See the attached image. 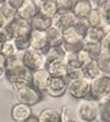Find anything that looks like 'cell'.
<instances>
[{
	"instance_id": "c3c4849f",
	"label": "cell",
	"mask_w": 110,
	"mask_h": 122,
	"mask_svg": "<svg viewBox=\"0 0 110 122\" xmlns=\"http://www.w3.org/2000/svg\"><path fill=\"white\" fill-rule=\"evenodd\" d=\"M108 1H109V2H110V0H108Z\"/></svg>"
},
{
	"instance_id": "484cf974",
	"label": "cell",
	"mask_w": 110,
	"mask_h": 122,
	"mask_svg": "<svg viewBox=\"0 0 110 122\" xmlns=\"http://www.w3.org/2000/svg\"><path fill=\"white\" fill-rule=\"evenodd\" d=\"M44 54H45L46 63H49L51 61L59 60V59H65L66 53L64 52L62 45H60V46H49V48L44 52Z\"/></svg>"
},
{
	"instance_id": "8fae6325",
	"label": "cell",
	"mask_w": 110,
	"mask_h": 122,
	"mask_svg": "<svg viewBox=\"0 0 110 122\" xmlns=\"http://www.w3.org/2000/svg\"><path fill=\"white\" fill-rule=\"evenodd\" d=\"M50 80H51V75L49 74L46 68L33 71V86L38 89L42 93H46Z\"/></svg>"
},
{
	"instance_id": "d590c367",
	"label": "cell",
	"mask_w": 110,
	"mask_h": 122,
	"mask_svg": "<svg viewBox=\"0 0 110 122\" xmlns=\"http://www.w3.org/2000/svg\"><path fill=\"white\" fill-rule=\"evenodd\" d=\"M101 13L104 15V17L107 20H110V2L108 1L105 5L103 6V8L101 9Z\"/></svg>"
},
{
	"instance_id": "7402d4cb",
	"label": "cell",
	"mask_w": 110,
	"mask_h": 122,
	"mask_svg": "<svg viewBox=\"0 0 110 122\" xmlns=\"http://www.w3.org/2000/svg\"><path fill=\"white\" fill-rule=\"evenodd\" d=\"M30 25L33 30H37V31H46L52 25V20L45 17L42 14H37L33 20L30 21Z\"/></svg>"
},
{
	"instance_id": "83f0119b",
	"label": "cell",
	"mask_w": 110,
	"mask_h": 122,
	"mask_svg": "<svg viewBox=\"0 0 110 122\" xmlns=\"http://www.w3.org/2000/svg\"><path fill=\"white\" fill-rule=\"evenodd\" d=\"M15 45V47L19 53H24L27 50L30 48V39H29V35L28 36H20L12 39Z\"/></svg>"
},
{
	"instance_id": "f1b7e54d",
	"label": "cell",
	"mask_w": 110,
	"mask_h": 122,
	"mask_svg": "<svg viewBox=\"0 0 110 122\" xmlns=\"http://www.w3.org/2000/svg\"><path fill=\"white\" fill-rule=\"evenodd\" d=\"M96 62L102 71V74L110 76V54L101 53V55L96 59Z\"/></svg>"
},
{
	"instance_id": "ee69618b",
	"label": "cell",
	"mask_w": 110,
	"mask_h": 122,
	"mask_svg": "<svg viewBox=\"0 0 110 122\" xmlns=\"http://www.w3.org/2000/svg\"><path fill=\"white\" fill-rule=\"evenodd\" d=\"M69 122H80V121H78V120H69Z\"/></svg>"
},
{
	"instance_id": "836d02e7",
	"label": "cell",
	"mask_w": 110,
	"mask_h": 122,
	"mask_svg": "<svg viewBox=\"0 0 110 122\" xmlns=\"http://www.w3.org/2000/svg\"><path fill=\"white\" fill-rule=\"evenodd\" d=\"M101 51L102 53H108L110 54V34H105L103 39L101 41Z\"/></svg>"
},
{
	"instance_id": "e0dca14e",
	"label": "cell",
	"mask_w": 110,
	"mask_h": 122,
	"mask_svg": "<svg viewBox=\"0 0 110 122\" xmlns=\"http://www.w3.org/2000/svg\"><path fill=\"white\" fill-rule=\"evenodd\" d=\"M38 2V1H37ZM38 13L44 15L48 19H53L55 15L58 13V6L56 0H44L38 2Z\"/></svg>"
},
{
	"instance_id": "9a60e30c",
	"label": "cell",
	"mask_w": 110,
	"mask_h": 122,
	"mask_svg": "<svg viewBox=\"0 0 110 122\" xmlns=\"http://www.w3.org/2000/svg\"><path fill=\"white\" fill-rule=\"evenodd\" d=\"M93 10L89 0H76L72 8V13L76 20H87L88 15Z\"/></svg>"
},
{
	"instance_id": "f35d334b",
	"label": "cell",
	"mask_w": 110,
	"mask_h": 122,
	"mask_svg": "<svg viewBox=\"0 0 110 122\" xmlns=\"http://www.w3.org/2000/svg\"><path fill=\"white\" fill-rule=\"evenodd\" d=\"M23 122H40L38 121V115H35V114H31V115L28 117L27 120H24Z\"/></svg>"
},
{
	"instance_id": "74e56055",
	"label": "cell",
	"mask_w": 110,
	"mask_h": 122,
	"mask_svg": "<svg viewBox=\"0 0 110 122\" xmlns=\"http://www.w3.org/2000/svg\"><path fill=\"white\" fill-rule=\"evenodd\" d=\"M98 104H100V105H101L102 107H104V108H105V109H107V111H108V112L110 113V95L108 96V97H107V98H105L104 100H102V102H98Z\"/></svg>"
},
{
	"instance_id": "cb8c5ba5",
	"label": "cell",
	"mask_w": 110,
	"mask_h": 122,
	"mask_svg": "<svg viewBox=\"0 0 110 122\" xmlns=\"http://www.w3.org/2000/svg\"><path fill=\"white\" fill-rule=\"evenodd\" d=\"M87 23L89 24V27H96V28H103L107 19L104 17V15L101 13V10L97 9H93L90 14L87 17Z\"/></svg>"
},
{
	"instance_id": "ffe728a7",
	"label": "cell",
	"mask_w": 110,
	"mask_h": 122,
	"mask_svg": "<svg viewBox=\"0 0 110 122\" xmlns=\"http://www.w3.org/2000/svg\"><path fill=\"white\" fill-rule=\"evenodd\" d=\"M15 17H16V9L13 8L11 5L5 4L0 8V29L5 28Z\"/></svg>"
},
{
	"instance_id": "4fadbf2b",
	"label": "cell",
	"mask_w": 110,
	"mask_h": 122,
	"mask_svg": "<svg viewBox=\"0 0 110 122\" xmlns=\"http://www.w3.org/2000/svg\"><path fill=\"white\" fill-rule=\"evenodd\" d=\"M31 114H33L31 107L19 102L14 104L11 108V117L14 122H23Z\"/></svg>"
},
{
	"instance_id": "ba28073f",
	"label": "cell",
	"mask_w": 110,
	"mask_h": 122,
	"mask_svg": "<svg viewBox=\"0 0 110 122\" xmlns=\"http://www.w3.org/2000/svg\"><path fill=\"white\" fill-rule=\"evenodd\" d=\"M67 78L64 77H51L46 89V93L52 98H62L67 92Z\"/></svg>"
},
{
	"instance_id": "44dd1931",
	"label": "cell",
	"mask_w": 110,
	"mask_h": 122,
	"mask_svg": "<svg viewBox=\"0 0 110 122\" xmlns=\"http://www.w3.org/2000/svg\"><path fill=\"white\" fill-rule=\"evenodd\" d=\"M46 38H48L49 46H60L63 44V30L59 28L51 25L45 31Z\"/></svg>"
},
{
	"instance_id": "f546056e",
	"label": "cell",
	"mask_w": 110,
	"mask_h": 122,
	"mask_svg": "<svg viewBox=\"0 0 110 122\" xmlns=\"http://www.w3.org/2000/svg\"><path fill=\"white\" fill-rule=\"evenodd\" d=\"M65 62L67 65V68H75V69H81L83 67L82 62L80 61L78 53H69L65 55Z\"/></svg>"
},
{
	"instance_id": "30bf717a",
	"label": "cell",
	"mask_w": 110,
	"mask_h": 122,
	"mask_svg": "<svg viewBox=\"0 0 110 122\" xmlns=\"http://www.w3.org/2000/svg\"><path fill=\"white\" fill-rule=\"evenodd\" d=\"M75 22L76 19L72 12H58L52 19V25L59 28L60 30H65L73 27Z\"/></svg>"
},
{
	"instance_id": "52a82bcc",
	"label": "cell",
	"mask_w": 110,
	"mask_h": 122,
	"mask_svg": "<svg viewBox=\"0 0 110 122\" xmlns=\"http://www.w3.org/2000/svg\"><path fill=\"white\" fill-rule=\"evenodd\" d=\"M6 31L8 32L9 37L14 39L16 37H20V36H28L31 32V25H30V22H28L26 20H22L20 17H15L12 22H9L6 27Z\"/></svg>"
},
{
	"instance_id": "9c48e42d",
	"label": "cell",
	"mask_w": 110,
	"mask_h": 122,
	"mask_svg": "<svg viewBox=\"0 0 110 122\" xmlns=\"http://www.w3.org/2000/svg\"><path fill=\"white\" fill-rule=\"evenodd\" d=\"M38 14V2L36 0H24L23 4L16 9V16L28 22Z\"/></svg>"
},
{
	"instance_id": "e575fe53",
	"label": "cell",
	"mask_w": 110,
	"mask_h": 122,
	"mask_svg": "<svg viewBox=\"0 0 110 122\" xmlns=\"http://www.w3.org/2000/svg\"><path fill=\"white\" fill-rule=\"evenodd\" d=\"M90 6L93 9H97V10H101L103 6L108 2V0H89Z\"/></svg>"
},
{
	"instance_id": "5bb4252c",
	"label": "cell",
	"mask_w": 110,
	"mask_h": 122,
	"mask_svg": "<svg viewBox=\"0 0 110 122\" xmlns=\"http://www.w3.org/2000/svg\"><path fill=\"white\" fill-rule=\"evenodd\" d=\"M46 70L49 74L51 75V77H64L66 78L67 75V65L65 62V59H59L46 63Z\"/></svg>"
},
{
	"instance_id": "8d00e7d4",
	"label": "cell",
	"mask_w": 110,
	"mask_h": 122,
	"mask_svg": "<svg viewBox=\"0 0 110 122\" xmlns=\"http://www.w3.org/2000/svg\"><path fill=\"white\" fill-rule=\"evenodd\" d=\"M23 1H24V0H7V4L11 5V6L13 7V8H15V9H17V8L23 4Z\"/></svg>"
},
{
	"instance_id": "b9f144b4",
	"label": "cell",
	"mask_w": 110,
	"mask_h": 122,
	"mask_svg": "<svg viewBox=\"0 0 110 122\" xmlns=\"http://www.w3.org/2000/svg\"><path fill=\"white\" fill-rule=\"evenodd\" d=\"M5 77V69H0V78Z\"/></svg>"
},
{
	"instance_id": "6da1fadb",
	"label": "cell",
	"mask_w": 110,
	"mask_h": 122,
	"mask_svg": "<svg viewBox=\"0 0 110 122\" xmlns=\"http://www.w3.org/2000/svg\"><path fill=\"white\" fill-rule=\"evenodd\" d=\"M110 95V76L101 75L95 80L90 81L89 99L96 102H101Z\"/></svg>"
},
{
	"instance_id": "8992f818",
	"label": "cell",
	"mask_w": 110,
	"mask_h": 122,
	"mask_svg": "<svg viewBox=\"0 0 110 122\" xmlns=\"http://www.w3.org/2000/svg\"><path fill=\"white\" fill-rule=\"evenodd\" d=\"M17 95V100L19 102H22L24 105H28L30 107H33L35 105H37L38 102L43 100L44 93H42L38 89H36L33 85H29L26 88H22L16 91Z\"/></svg>"
},
{
	"instance_id": "60d3db41",
	"label": "cell",
	"mask_w": 110,
	"mask_h": 122,
	"mask_svg": "<svg viewBox=\"0 0 110 122\" xmlns=\"http://www.w3.org/2000/svg\"><path fill=\"white\" fill-rule=\"evenodd\" d=\"M103 30L105 34H110V20H107V22H105V24L103 27Z\"/></svg>"
},
{
	"instance_id": "d4e9b609",
	"label": "cell",
	"mask_w": 110,
	"mask_h": 122,
	"mask_svg": "<svg viewBox=\"0 0 110 122\" xmlns=\"http://www.w3.org/2000/svg\"><path fill=\"white\" fill-rule=\"evenodd\" d=\"M104 32L103 28H96V27H89L87 32L85 35V41H92V43H101L103 39Z\"/></svg>"
},
{
	"instance_id": "3957f363",
	"label": "cell",
	"mask_w": 110,
	"mask_h": 122,
	"mask_svg": "<svg viewBox=\"0 0 110 122\" xmlns=\"http://www.w3.org/2000/svg\"><path fill=\"white\" fill-rule=\"evenodd\" d=\"M100 113V104L90 99H83L79 104L76 114L81 122H89L97 120Z\"/></svg>"
},
{
	"instance_id": "4316f807",
	"label": "cell",
	"mask_w": 110,
	"mask_h": 122,
	"mask_svg": "<svg viewBox=\"0 0 110 122\" xmlns=\"http://www.w3.org/2000/svg\"><path fill=\"white\" fill-rule=\"evenodd\" d=\"M82 50L89 55L92 60H96L101 55V44L100 43H92V41H83Z\"/></svg>"
},
{
	"instance_id": "d6a6232c",
	"label": "cell",
	"mask_w": 110,
	"mask_h": 122,
	"mask_svg": "<svg viewBox=\"0 0 110 122\" xmlns=\"http://www.w3.org/2000/svg\"><path fill=\"white\" fill-rule=\"evenodd\" d=\"M67 81H73V80H79L83 78L82 68L81 69H75V68H69L67 69V75H66Z\"/></svg>"
},
{
	"instance_id": "7a4b0ae2",
	"label": "cell",
	"mask_w": 110,
	"mask_h": 122,
	"mask_svg": "<svg viewBox=\"0 0 110 122\" xmlns=\"http://www.w3.org/2000/svg\"><path fill=\"white\" fill-rule=\"evenodd\" d=\"M22 61L24 67L31 73L46 67V59L43 51L29 48L24 53H22Z\"/></svg>"
},
{
	"instance_id": "7dc6e473",
	"label": "cell",
	"mask_w": 110,
	"mask_h": 122,
	"mask_svg": "<svg viewBox=\"0 0 110 122\" xmlns=\"http://www.w3.org/2000/svg\"><path fill=\"white\" fill-rule=\"evenodd\" d=\"M36 1H38V2H40V1H44V0H36Z\"/></svg>"
},
{
	"instance_id": "bcb514c9",
	"label": "cell",
	"mask_w": 110,
	"mask_h": 122,
	"mask_svg": "<svg viewBox=\"0 0 110 122\" xmlns=\"http://www.w3.org/2000/svg\"><path fill=\"white\" fill-rule=\"evenodd\" d=\"M1 45H2V44H1V41H0V51H1Z\"/></svg>"
},
{
	"instance_id": "7c38bea8",
	"label": "cell",
	"mask_w": 110,
	"mask_h": 122,
	"mask_svg": "<svg viewBox=\"0 0 110 122\" xmlns=\"http://www.w3.org/2000/svg\"><path fill=\"white\" fill-rule=\"evenodd\" d=\"M29 39H30V48L43 51V52H45L49 48V43L45 31L31 30V32L29 35Z\"/></svg>"
},
{
	"instance_id": "277c9868",
	"label": "cell",
	"mask_w": 110,
	"mask_h": 122,
	"mask_svg": "<svg viewBox=\"0 0 110 122\" xmlns=\"http://www.w3.org/2000/svg\"><path fill=\"white\" fill-rule=\"evenodd\" d=\"M5 78L15 91L29 86V85H33V73L30 70H28L26 67L19 71H15L13 74L5 75Z\"/></svg>"
},
{
	"instance_id": "5b68a950",
	"label": "cell",
	"mask_w": 110,
	"mask_h": 122,
	"mask_svg": "<svg viewBox=\"0 0 110 122\" xmlns=\"http://www.w3.org/2000/svg\"><path fill=\"white\" fill-rule=\"evenodd\" d=\"M89 86L90 81H88L85 77L79 80H73V81H69L67 92L72 98L78 100H83L87 99L89 96Z\"/></svg>"
},
{
	"instance_id": "ab89813d",
	"label": "cell",
	"mask_w": 110,
	"mask_h": 122,
	"mask_svg": "<svg viewBox=\"0 0 110 122\" xmlns=\"http://www.w3.org/2000/svg\"><path fill=\"white\" fill-rule=\"evenodd\" d=\"M6 66V56L0 53V69H5Z\"/></svg>"
},
{
	"instance_id": "ac0fdd59",
	"label": "cell",
	"mask_w": 110,
	"mask_h": 122,
	"mask_svg": "<svg viewBox=\"0 0 110 122\" xmlns=\"http://www.w3.org/2000/svg\"><path fill=\"white\" fill-rule=\"evenodd\" d=\"M24 68L23 61H22V53L6 58V66H5V75L13 74L15 71H19Z\"/></svg>"
},
{
	"instance_id": "f6af8a7d",
	"label": "cell",
	"mask_w": 110,
	"mask_h": 122,
	"mask_svg": "<svg viewBox=\"0 0 110 122\" xmlns=\"http://www.w3.org/2000/svg\"><path fill=\"white\" fill-rule=\"evenodd\" d=\"M89 122H100L98 120H93V121H89Z\"/></svg>"
},
{
	"instance_id": "603a6c76",
	"label": "cell",
	"mask_w": 110,
	"mask_h": 122,
	"mask_svg": "<svg viewBox=\"0 0 110 122\" xmlns=\"http://www.w3.org/2000/svg\"><path fill=\"white\" fill-rule=\"evenodd\" d=\"M40 122H62V113L56 108H44L38 114Z\"/></svg>"
},
{
	"instance_id": "4dcf8cb0",
	"label": "cell",
	"mask_w": 110,
	"mask_h": 122,
	"mask_svg": "<svg viewBox=\"0 0 110 122\" xmlns=\"http://www.w3.org/2000/svg\"><path fill=\"white\" fill-rule=\"evenodd\" d=\"M0 53L2 55H5L6 58H9V56H13V55L17 54L19 52H17V50L15 47L13 41H7L1 45V51H0Z\"/></svg>"
},
{
	"instance_id": "d6986e66",
	"label": "cell",
	"mask_w": 110,
	"mask_h": 122,
	"mask_svg": "<svg viewBox=\"0 0 110 122\" xmlns=\"http://www.w3.org/2000/svg\"><path fill=\"white\" fill-rule=\"evenodd\" d=\"M82 73L83 77L87 78L88 81H93L97 77H100L101 75H103L98 65H97L96 60H90L89 62H87L82 67Z\"/></svg>"
},
{
	"instance_id": "2e32d148",
	"label": "cell",
	"mask_w": 110,
	"mask_h": 122,
	"mask_svg": "<svg viewBox=\"0 0 110 122\" xmlns=\"http://www.w3.org/2000/svg\"><path fill=\"white\" fill-rule=\"evenodd\" d=\"M85 41L83 36L74 25L63 30V44H82Z\"/></svg>"
},
{
	"instance_id": "1f68e13d",
	"label": "cell",
	"mask_w": 110,
	"mask_h": 122,
	"mask_svg": "<svg viewBox=\"0 0 110 122\" xmlns=\"http://www.w3.org/2000/svg\"><path fill=\"white\" fill-rule=\"evenodd\" d=\"M76 0H56L58 12H72V8L74 6Z\"/></svg>"
},
{
	"instance_id": "7bdbcfd3",
	"label": "cell",
	"mask_w": 110,
	"mask_h": 122,
	"mask_svg": "<svg viewBox=\"0 0 110 122\" xmlns=\"http://www.w3.org/2000/svg\"><path fill=\"white\" fill-rule=\"evenodd\" d=\"M5 4H7V0H0V8L4 6Z\"/></svg>"
}]
</instances>
